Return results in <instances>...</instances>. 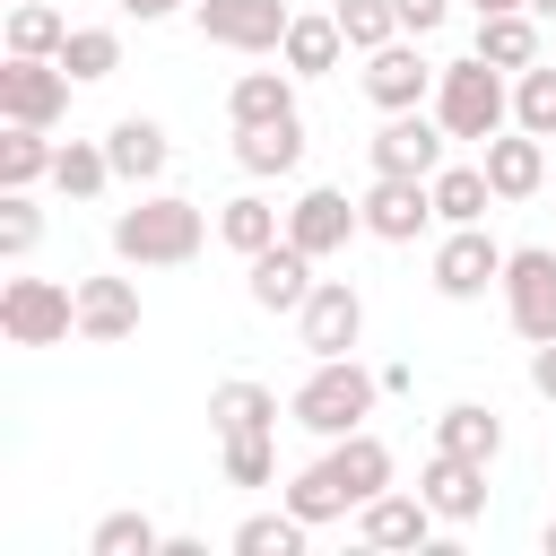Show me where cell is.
I'll return each instance as SVG.
<instances>
[{"label": "cell", "mask_w": 556, "mask_h": 556, "mask_svg": "<svg viewBox=\"0 0 556 556\" xmlns=\"http://www.w3.org/2000/svg\"><path fill=\"white\" fill-rule=\"evenodd\" d=\"M382 486H391V443L356 426V434H339L313 469L287 478V513H304V521L321 530V521H348L356 504H374Z\"/></svg>", "instance_id": "obj_1"}, {"label": "cell", "mask_w": 556, "mask_h": 556, "mask_svg": "<svg viewBox=\"0 0 556 556\" xmlns=\"http://www.w3.org/2000/svg\"><path fill=\"white\" fill-rule=\"evenodd\" d=\"M200 243H208V217L182 191H139L130 208H113V261L122 269H182Z\"/></svg>", "instance_id": "obj_2"}, {"label": "cell", "mask_w": 556, "mask_h": 556, "mask_svg": "<svg viewBox=\"0 0 556 556\" xmlns=\"http://www.w3.org/2000/svg\"><path fill=\"white\" fill-rule=\"evenodd\" d=\"M374 400H382V374H374V365H356V356H313V374L295 382L287 417H295L304 434L339 443V434H356V426L374 417Z\"/></svg>", "instance_id": "obj_3"}, {"label": "cell", "mask_w": 556, "mask_h": 556, "mask_svg": "<svg viewBox=\"0 0 556 556\" xmlns=\"http://www.w3.org/2000/svg\"><path fill=\"white\" fill-rule=\"evenodd\" d=\"M434 122H443L452 139L486 148L495 130H513V78H504L495 61H478V52L443 61V70H434Z\"/></svg>", "instance_id": "obj_4"}, {"label": "cell", "mask_w": 556, "mask_h": 556, "mask_svg": "<svg viewBox=\"0 0 556 556\" xmlns=\"http://www.w3.org/2000/svg\"><path fill=\"white\" fill-rule=\"evenodd\" d=\"M78 330V287L61 278H9L0 287V339L9 348H61Z\"/></svg>", "instance_id": "obj_5"}, {"label": "cell", "mask_w": 556, "mask_h": 556, "mask_svg": "<svg viewBox=\"0 0 556 556\" xmlns=\"http://www.w3.org/2000/svg\"><path fill=\"white\" fill-rule=\"evenodd\" d=\"M504 243L486 235V226H443V243H434V261H426V278H434V295L443 304H478L486 287H504Z\"/></svg>", "instance_id": "obj_6"}, {"label": "cell", "mask_w": 556, "mask_h": 556, "mask_svg": "<svg viewBox=\"0 0 556 556\" xmlns=\"http://www.w3.org/2000/svg\"><path fill=\"white\" fill-rule=\"evenodd\" d=\"M191 26H200L217 52H243V61H278V43H287L295 9H287V0H200V9H191Z\"/></svg>", "instance_id": "obj_7"}, {"label": "cell", "mask_w": 556, "mask_h": 556, "mask_svg": "<svg viewBox=\"0 0 556 556\" xmlns=\"http://www.w3.org/2000/svg\"><path fill=\"white\" fill-rule=\"evenodd\" d=\"M504 321H513L530 348L556 339V252H547V243H521V252L504 261Z\"/></svg>", "instance_id": "obj_8"}, {"label": "cell", "mask_w": 556, "mask_h": 556, "mask_svg": "<svg viewBox=\"0 0 556 556\" xmlns=\"http://www.w3.org/2000/svg\"><path fill=\"white\" fill-rule=\"evenodd\" d=\"M295 339H304V356H356V339H365V295H356L348 278H313V295L295 304Z\"/></svg>", "instance_id": "obj_9"}, {"label": "cell", "mask_w": 556, "mask_h": 556, "mask_svg": "<svg viewBox=\"0 0 556 556\" xmlns=\"http://www.w3.org/2000/svg\"><path fill=\"white\" fill-rule=\"evenodd\" d=\"M434 70L443 61H426L417 52V35H391L382 52H365V96H374V113H408V104H434Z\"/></svg>", "instance_id": "obj_10"}, {"label": "cell", "mask_w": 556, "mask_h": 556, "mask_svg": "<svg viewBox=\"0 0 556 556\" xmlns=\"http://www.w3.org/2000/svg\"><path fill=\"white\" fill-rule=\"evenodd\" d=\"M70 70L61 61H26V52H9L0 61V122H35V130H52L61 113H70Z\"/></svg>", "instance_id": "obj_11"}, {"label": "cell", "mask_w": 556, "mask_h": 556, "mask_svg": "<svg viewBox=\"0 0 556 556\" xmlns=\"http://www.w3.org/2000/svg\"><path fill=\"white\" fill-rule=\"evenodd\" d=\"M443 148H452V130L434 122V104H408V113H382V130L365 139V156H374V174H434V165H443Z\"/></svg>", "instance_id": "obj_12"}, {"label": "cell", "mask_w": 556, "mask_h": 556, "mask_svg": "<svg viewBox=\"0 0 556 556\" xmlns=\"http://www.w3.org/2000/svg\"><path fill=\"white\" fill-rule=\"evenodd\" d=\"M356 208H365V235H374V243H417L426 226H443V217H434L426 174H374Z\"/></svg>", "instance_id": "obj_13"}, {"label": "cell", "mask_w": 556, "mask_h": 556, "mask_svg": "<svg viewBox=\"0 0 556 556\" xmlns=\"http://www.w3.org/2000/svg\"><path fill=\"white\" fill-rule=\"evenodd\" d=\"M348 235H365V208H356L339 182L295 191V208H287V243H304L313 261H330V252H348Z\"/></svg>", "instance_id": "obj_14"}, {"label": "cell", "mask_w": 556, "mask_h": 556, "mask_svg": "<svg viewBox=\"0 0 556 556\" xmlns=\"http://www.w3.org/2000/svg\"><path fill=\"white\" fill-rule=\"evenodd\" d=\"M243 295H252L261 313H295V304L313 295V252L278 235L269 252H252V261H243Z\"/></svg>", "instance_id": "obj_15"}, {"label": "cell", "mask_w": 556, "mask_h": 556, "mask_svg": "<svg viewBox=\"0 0 556 556\" xmlns=\"http://www.w3.org/2000/svg\"><path fill=\"white\" fill-rule=\"evenodd\" d=\"M417 495L443 513V521H478L486 513V460H469V452H426V469H417Z\"/></svg>", "instance_id": "obj_16"}, {"label": "cell", "mask_w": 556, "mask_h": 556, "mask_svg": "<svg viewBox=\"0 0 556 556\" xmlns=\"http://www.w3.org/2000/svg\"><path fill=\"white\" fill-rule=\"evenodd\" d=\"M478 165H486V182H495V200H539L547 191V139H530V130H495L486 148H478Z\"/></svg>", "instance_id": "obj_17"}, {"label": "cell", "mask_w": 556, "mask_h": 556, "mask_svg": "<svg viewBox=\"0 0 556 556\" xmlns=\"http://www.w3.org/2000/svg\"><path fill=\"white\" fill-rule=\"evenodd\" d=\"M434 521H443V513H434L426 495H408V486H382L374 504H356V539H365V547H426Z\"/></svg>", "instance_id": "obj_18"}, {"label": "cell", "mask_w": 556, "mask_h": 556, "mask_svg": "<svg viewBox=\"0 0 556 556\" xmlns=\"http://www.w3.org/2000/svg\"><path fill=\"white\" fill-rule=\"evenodd\" d=\"M104 156H113V182H165V165H174V139H165V122H148V113H122L113 130H104Z\"/></svg>", "instance_id": "obj_19"}, {"label": "cell", "mask_w": 556, "mask_h": 556, "mask_svg": "<svg viewBox=\"0 0 556 556\" xmlns=\"http://www.w3.org/2000/svg\"><path fill=\"white\" fill-rule=\"evenodd\" d=\"M78 339H96V348L139 339V287L130 278H78Z\"/></svg>", "instance_id": "obj_20"}, {"label": "cell", "mask_w": 556, "mask_h": 556, "mask_svg": "<svg viewBox=\"0 0 556 556\" xmlns=\"http://www.w3.org/2000/svg\"><path fill=\"white\" fill-rule=\"evenodd\" d=\"M278 61H287L295 78H330V70L348 61L339 17H330V9H295V26H287V43H278Z\"/></svg>", "instance_id": "obj_21"}, {"label": "cell", "mask_w": 556, "mask_h": 556, "mask_svg": "<svg viewBox=\"0 0 556 556\" xmlns=\"http://www.w3.org/2000/svg\"><path fill=\"white\" fill-rule=\"evenodd\" d=\"M235 165H243L252 182H269V174H295V165H304V113H287V122H252V130H235Z\"/></svg>", "instance_id": "obj_22"}, {"label": "cell", "mask_w": 556, "mask_h": 556, "mask_svg": "<svg viewBox=\"0 0 556 556\" xmlns=\"http://www.w3.org/2000/svg\"><path fill=\"white\" fill-rule=\"evenodd\" d=\"M208 426H217V443L226 434H278V391L252 382V374H235V382L208 391Z\"/></svg>", "instance_id": "obj_23"}, {"label": "cell", "mask_w": 556, "mask_h": 556, "mask_svg": "<svg viewBox=\"0 0 556 556\" xmlns=\"http://www.w3.org/2000/svg\"><path fill=\"white\" fill-rule=\"evenodd\" d=\"M469 52H478V61H495L504 78H521V70L539 61V17H530V9H495V17H478Z\"/></svg>", "instance_id": "obj_24"}, {"label": "cell", "mask_w": 556, "mask_h": 556, "mask_svg": "<svg viewBox=\"0 0 556 556\" xmlns=\"http://www.w3.org/2000/svg\"><path fill=\"white\" fill-rule=\"evenodd\" d=\"M295 113V70L278 61V70H243L235 87H226V122L235 130H252V122H287Z\"/></svg>", "instance_id": "obj_25"}, {"label": "cell", "mask_w": 556, "mask_h": 556, "mask_svg": "<svg viewBox=\"0 0 556 556\" xmlns=\"http://www.w3.org/2000/svg\"><path fill=\"white\" fill-rule=\"evenodd\" d=\"M426 191H434V217H443V226H486V208H495L486 165H434Z\"/></svg>", "instance_id": "obj_26"}, {"label": "cell", "mask_w": 556, "mask_h": 556, "mask_svg": "<svg viewBox=\"0 0 556 556\" xmlns=\"http://www.w3.org/2000/svg\"><path fill=\"white\" fill-rule=\"evenodd\" d=\"M278 235H287V208H269L261 191H235V200L217 208V243H226V252H243V261H252V252H269Z\"/></svg>", "instance_id": "obj_27"}, {"label": "cell", "mask_w": 556, "mask_h": 556, "mask_svg": "<svg viewBox=\"0 0 556 556\" xmlns=\"http://www.w3.org/2000/svg\"><path fill=\"white\" fill-rule=\"evenodd\" d=\"M434 443H443V452H469V460L495 469V452H504V417H495L486 400H452V408L434 417Z\"/></svg>", "instance_id": "obj_28"}, {"label": "cell", "mask_w": 556, "mask_h": 556, "mask_svg": "<svg viewBox=\"0 0 556 556\" xmlns=\"http://www.w3.org/2000/svg\"><path fill=\"white\" fill-rule=\"evenodd\" d=\"M52 130H35V122H9L0 130V191H35V182H52Z\"/></svg>", "instance_id": "obj_29"}, {"label": "cell", "mask_w": 556, "mask_h": 556, "mask_svg": "<svg viewBox=\"0 0 556 556\" xmlns=\"http://www.w3.org/2000/svg\"><path fill=\"white\" fill-rule=\"evenodd\" d=\"M9 52H26V61H61V43H70V17L52 9V0H9V35H0Z\"/></svg>", "instance_id": "obj_30"}, {"label": "cell", "mask_w": 556, "mask_h": 556, "mask_svg": "<svg viewBox=\"0 0 556 556\" xmlns=\"http://www.w3.org/2000/svg\"><path fill=\"white\" fill-rule=\"evenodd\" d=\"M104 182H113L104 139H61V156H52V191H61V200H104Z\"/></svg>", "instance_id": "obj_31"}, {"label": "cell", "mask_w": 556, "mask_h": 556, "mask_svg": "<svg viewBox=\"0 0 556 556\" xmlns=\"http://www.w3.org/2000/svg\"><path fill=\"white\" fill-rule=\"evenodd\" d=\"M330 17H339V35H348V52L365 61V52H382L391 35H408L400 26V0H330Z\"/></svg>", "instance_id": "obj_32"}, {"label": "cell", "mask_w": 556, "mask_h": 556, "mask_svg": "<svg viewBox=\"0 0 556 556\" xmlns=\"http://www.w3.org/2000/svg\"><path fill=\"white\" fill-rule=\"evenodd\" d=\"M513 130L556 139V61H530V70L513 78Z\"/></svg>", "instance_id": "obj_33"}, {"label": "cell", "mask_w": 556, "mask_h": 556, "mask_svg": "<svg viewBox=\"0 0 556 556\" xmlns=\"http://www.w3.org/2000/svg\"><path fill=\"white\" fill-rule=\"evenodd\" d=\"M61 70H70L78 87L113 78V70H122V35H113V26H70V43H61Z\"/></svg>", "instance_id": "obj_34"}, {"label": "cell", "mask_w": 556, "mask_h": 556, "mask_svg": "<svg viewBox=\"0 0 556 556\" xmlns=\"http://www.w3.org/2000/svg\"><path fill=\"white\" fill-rule=\"evenodd\" d=\"M304 539H313V521H304V513H287V504H278V513H252V521L235 530V547H243V556H304Z\"/></svg>", "instance_id": "obj_35"}, {"label": "cell", "mask_w": 556, "mask_h": 556, "mask_svg": "<svg viewBox=\"0 0 556 556\" xmlns=\"http://www.w3.org/2000/svg\"><path fill=\"white\" fill-rule=\"evenodd\" d=\"M87 556H165V530L148 513H104L96 539H87Z\"/></svg>", "instance_id": "obj_36"}, {"label": "cell", "mask_w": 556, "mask_h": 556, "mask_svg": "<svg viewBox=\"0 0 556 556\" xmlns=\"http://www.w3.org/2000/svg\"><path fill=\"white\" fill-rule=\"evenodd\" d=\"M43 243V208H35V191H0V261H26Z\"/></svg>", "instance_id": "obj_37"}, {"label": "cell", "mask_w": 556, "mask_h": 556, "mask_svg": "<svg viewBox=\"0 0 556 556\" xmlns=\"http://www.w3.org/2000/svg\"><path fill=\"white\" fill-rule=\"evenodd\" d=\"M278 478V443L269 434H226V486H269Z\"/></svg>", "instance_id": "obj_38"}, {"label": "cell", "mask_w": 556, "mask_h": 556, "mask_svg": "<svg viewBox=\"0 0 556 556\" xmlns=\"http://www.w3.org/2000/svg\"><path fill=\"white\" fill-rule=\"evenodd\" d=\"M443 17H452V0H400V26H408V35H434Z\"/></svg>", "instance_id": "obj_39"}, {"label": "cell", "mask_w": 556, "mask_h": 556, "mask_svg": "<svg viewBox=\"0 0 556 556\" xmlns=\"http://www.w3.org/2000/svg\"><path fill=\"white\" fill-rule=\"evenodd\" d=\"M530 391H539V400H556V339H547V348H530Z\"/></svg>", "instance_id": "obj_40"}, {"label": "cell", "mask_w": 556, "mask_h": 556, "mask_svg": "<svg viewBox=\"0 0 556 556\" xmlns=\"http://www.w3.org/2000/svg\"><path fill=\"white\" fill-rule=\"evenodd\" d=\"M174 9H200V0H122V17H139V26H156V17H174Z\"/></svg>", "instance_id": "obj_41"}, {"label": "cell", "mask_w": 556, "mask_h": 556, "mask_svg": "<svg viewBox=\"0 0 556 556\" xmlns=\"http://www.w3.org/2000/svg\"><path fill=\"white\" fill-rule=\"evenodd\" d=\"M469 9H478V17H495V9H530V0H469Z\"/></svg>", "instance_id": "obj_42"}, {"label": "cell", "mask_w": 556, "mask_h": 556, "mask_svg": "<svg viewBox=\"0 0 556 556\" xmlns=\"http://www.w3.org/2000/svg\"><path fill=\"white\" fill-rule=\"evenodd\" d=\"M530 17H556V0H530Z\"/></svg>", "instance_id": "obj_43"}, {"label": "cell", "mask_w": 556, "mask_h": 556, "mask_svg": "<svg viewBox=\"0 0 556 556\" xmlns=\"http://www.w3.org/2000/svg\"><path fill=\"white\" fill-rule=\"evenodd\" d=\"M547 556H556V521H547Z\"/></svg>", "instance_id": "obj_44"}, {"label": "cell", "mask_w": 556, "mask_h": 556, "mask_svg": "<svg viewBox=\"0 0 556 556\" xmlns=\"http://www.w3.org/2000/svg\"><path fill=\"white\" fill-rule=\"evenodd\" d=\"M547 191H556V174H547Z\"/></svg>", "instance_id": "obj_45"}]
</instances>
